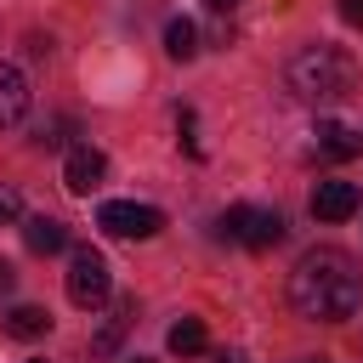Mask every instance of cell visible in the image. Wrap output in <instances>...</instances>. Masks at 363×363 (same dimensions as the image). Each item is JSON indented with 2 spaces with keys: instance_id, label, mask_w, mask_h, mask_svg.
<instances>
[{
  "instance_id": "1",
  "label": "cell",
  "mask_w": 363,
  "mask_h": 363,
  "mask_svg": "<svg viewBox=\"0 0 363 363\" xmlns=\"http://www.w3.org/2000/svg\"><path fill=\"white\" fill-rule=\"evenodd\" d=\"M289 306L312 323H346L363 312V272L346 250L335 244H318L295 261L289 272Z\"/></svg>"
},
{
  "instance_id": "2",
  "label": "cell",
  "mask_w": 363,
  "mask_h": 363,
  "mask_svg": "<svg viewBox=\"0 0 363 363\" xmlns=\"http://www.w3.org/2000/svg\"><path fill=\"white\" fill-rule=\"evenodd\" d=\"M284 85L312 108H335L357 91V57L340 45H301L284 62Z\"/></svg>"
},
{
  "instance_id": "3",
  "label": "cell",
  "mask_w": 363,
  "mask_h": 363,
  "mask_svg": "<svg viewBox=\"0 0 363 363\" xmlns=\"http://www.w3.org/2000/svg\"><path fill=\"white\" fill-rule=\"evenodd\" d=\"M221 233L244 250H272L284 238V216L278 210H261V204H227L221 210Z\"/></svg>"
},
{
  "instance_id": "4",
  "label": "cell",
  "mask_w": 363,
  "mask_h": 363,
  "mask_svg": "<svg viewBox=\"0 0 363 363\" xmlns=\"http://www.w3.org/2000/svg\"><path fill=\"white\" fill-rule=\"evenodd\" d=\"M113 295V278H108V261H102V250H74L68 255V301L79 306V312H96L102 301Z\"/></svg>"
},
{
  "instance_id": "5",
  "label": "cell",
  "mask_w": 363,
  "mask_h": 363,
  "mask_svg": "<svg viewBox=\"0 0 363 363\" xmlns=\"http://www.w3.org/2000/svg\"><path fill=\"white\" fill-rule=\"evenodd\" d=\"M96 227H102L108 238H153V233L164 227V210L136 204V199H108V204L96 210Z\"/></svg>"
},
{
  "instance_id": "6",
  "label": "cell",
  "mask_w": 363,
  "mask_h": 363,
  "mask_svg": "<svg viewBox=\"0 0 363 363\" xmlns=\"http://www.w3.org/2000/svg\"><path fill=\"white\" fill-rule=\"evenodd\" d=\"M102 182H108V153H102V147H91V142H74V147H68V159H62V187H68V193H79V199H91Z\"/></svg>"
},
{
  "instance_id": "7",
  "label": "cell",
  "mask_w": 363,
  "mask_h": 363,
  "mask_svg": "<svg viewBox=\"0 0 363 363\" xmlns=\"http://www.w3.org/2000/svg\"><path fill=\"white\" fill-rule=\"evenodd\" d=\"M357 204H363L357 182H318L312 187V216L318 221H346V216H357Z\"/></svg>"
},
{
  "instance_id": "8",
  "label": "cell",
  "mask_w": 363,
  "mask_h": 363,
  "mask_svg": "<svg viewBox=\"0 0 363 363\" xmlns=\"http://www.w3.org/2000/svg\"><path fill=\"white\" fill-rule=\"evenodd\" d=\"M23 113H28V79H23V68L0 62V130H11Z\"/></svg>"
},
{
  "instance_id": "9",
  "label": "cell",
  "mask_w": 363,
  "mask_h": 363,
  "mask_svg": "<svg viewBox=\"0 0 363 363\" xmlns=\"http://www.w3.org/2000/svg\"><path fill=\"white\" fill-rule=\"evenodd\" d=\"M23 244H28L34 255H57V250H68V227H62L57 216H28V221H23Z\"/></svg>"
},
{
  "instance_id": "10",
  "label": "cell",
  "mask_w": 363,
  "mask_h": 363,
  "mask_svg": "<svg viewBox=\"0 0 363 363\" xmlns=\"http://www.w3.org/2000/svg\"><path fill=\"white\" fill-rule=\"evenodd\" d=\"M318 153L335 159V164H346V159L363 153V142H357V130H346V125H335V119H318Z\"/></svg>"
},
{
  "instance_id": "11",
  "label": "cell",
  "mask_w": 363,
  "mask_h": 363,
  "mask_svg": "<svg viewBox=\"0 0 363 363\" xmlns=\"http://www.w3.org/2000/svg\"><path fill=\"white\" fill-rule=\"evenodd\" d=\"M164 51H170L176 62H193V57H199V28H193V17H170V23H164Z\"/></svg>"
},
{
  "instance_id": "12",
  "label": "cell",
  "mask_w": 363,
  "mask_h": 363,
  "mask_svg": "<svg viewBox=\"0 0 363 363\" xmlns=\"http://www.w3.org/2000/svg\"><path fill=\"white\" fill-rule=\"evenodd\" d=\"M51 329V312L45 306H11L6 312V335H17V340H40Z\"/></svg>"
},
{
  "instance_id": "13",
  "label": "cell",
  "mask_w": 363,
  "mask_h": 363,
  "mask_svg": "<svg viewBox=\"0 0 363 363\" xmlns=\"http://www.w3.org/2000/svg\"><path fill=\"white\" fill-rule=\"evenodd\" d=\"M130 323H136V306H130V301H119V306L108 312V323L96 329V340H91V352H113V346L125 340V329H130Z\"/></svg>"
},
{
  "instance_id": "14",
  "label": "cell",
  "mask_w": 363,
  "mask_h": 363,
  "mask_svg": "<svg viewBox=\"0 0 363 363\" xmlns=\"http://www.w3.org/2000/svg\"><path fill=\"white\" fill-rule=\"evenodd\" d=\"M164 346H170L176 357H199V352H204V323H199V318H182V323H170Z\"/></svg>"
},
{
  "instance_id": "15",
  "label": "cell",
  "mask_w": 363,
  "mask_h": 363,
  "mask_svg": "<svg viewBox=\"0 0 363 363\" xmlns=\"http://www.w3.org/2000/svg\"><path fill=\"white\" fill-rule=\"evenodd\" d=\"M17 216H23V193L11 182H0V221H17Z\"/></svg>"
},
{
  "instance_id": "16",
  "label": "cell",
  "mask_w": 363,
  "mask_h": 363,
  "mask_svg": "<svg viewBox=\"0 0 363 363\" xmlns=\"http://www.w3.org/2000/svg\"><path fill=\"white\" fill-rule=\"evenodd\" d=\"M335 11H340L346 23H363V0H335Z\"/></svg>"
},
{
  "instance_id": "17",
  "label": "cell",
  "mask_w": 363,
  "mask_h": 363,
  "mask_svg": "<svg viewBox=\"0 0 363 363\" xmlns=\"http://www.w3.org/2000/svg\"><path fill=\"white\" fill-rule=\"evenodd\" d=\"M11 284H17V272H11L6 261H0V295H11Z\"/></svg>"
},
{
  "instance_id": "18",
  "label": "cell",
  "mask_w": 363,
  "mask_h": 363,
  "mask_svg": "<svg viewBox=\"0 0 363 363\" xmlns=\"http://www.w3.org/2000/svg\"><path fill=\"white\" fill-rule=\"evenodd\" d=\"M204 6H210V11H238L244 0H204Z\"/></svg>"
},
{
  "instance_id": "19",
  "label": "cell",
  "mask_w": 363,
  "mask_h": 363,
  "mask_svg": "<svg viewBox=\"0 0 363 363\" xmlns=\"http://www.w3.org/2000/svg\"><path fill=\"white\" fill-rule=\"evenodd\" d=\"M216 363H250L244 352H216Z\"/></svg>"
},
{
  "instance_id": "20",
  "label": "cell",
  "mask_w": 363,
  "mask_h": 363,
  "mask_svg": "<svg viewBox=\"0 0 363 363\" xmlns=\"http://www.w3.org/2000/svg\"><path fill=\"white\" fill-rule=\"evenodd\" d=\"M130 363H153V357H130Z\"/></svg>"
},
{
  "instance_id": "21",
  "label": "cell",
  "mask_w": 363,
  "mask_h": 363,
  "mask_svg": "<svg viewBox=\"0 0 363 363\" xmlns=\"http://www.w3.org/2000/svg\"><path fill=\"white\" fill-rule=\"evenodd\" d=\"M301 363H323V357H301Z\"/></svg>"
},
{
  "instance_id": "22",
  "label": "cell",
  "mask_w": 363,
  "mask_h": 363,
  "mask_svg": "<svg viewBox=\"0 0 363 363\" xmlns=\"http://www.w3.org/2000/svg\"><path fill=\"white\" fill-rule=\"evenodd\" d=\"M28 363H45V357H28Z\"/></svg>"
}]
</instances>
